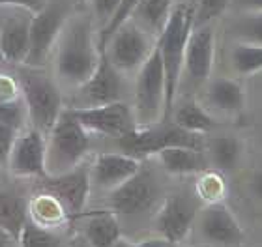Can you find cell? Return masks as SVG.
I'll return each mask as SVG.
<instances>
[{
	"label": "cell",
	"instance_id": "cell-31",
	"mask_svg": "<svg viewBox=\"0 0 262 247\" xmlns=\"http://www.w3.org/2000/svg\"><path fill=\"white\" fill-rule=\"evenodd\" d=\"M232 32L238 41L262 45V11H249L232 25Z\"/></svg>",
	"mask_w": 262,
	"mask_h": 247
},
{
	"label": "cell",
	"instance_id": "cell-4",
	"mask_svg": "<svg viewBox=\"0 0 262 247\" xmlns=\"http://www.w3.org/2000/svg\"><path fill=\"white\" fill-rule=\"evenodd\" d=\"M19 86L28 110V122L34 129L49 135L56 120L64 113L62 94L56 82L39 72L38 68H30L28 72L21 73Z\"/></svg>",
	"mask_w": 262,
	"mask_h": 247
},
{
	"label": "cell",
	"instance_id": "cell-12",
	"mask_svg": "<svg viewBox=\"0 0 262 247\" xmlns=\"http://www.w3.org/2000/svg\"><path fill=\"white\" fill-rule=\"evenodd\" d=\"M201 212V200L187 195H170L159 206L154 227L161 238L178 243L189 234Z\"/></svg>",
	"mask_w": 262,
	"mask_h": 247
},
{
	"label": "cell",
	"instance_id": "cell-33",
	"mask_svg": "<svg viewBox=\"0 0 262 247\" xmlns=\"http://www.w3.org/2000/svg\"><path fill=\"white\" fill-rule=\"evenodd\" d=\"M230 0H196L193 6V27H204L210 25L213 19L223 15Z\"/></svg>",
	"mask_w": 262,
	"mask_h": 247
},
{
	"label": "cell",
	"instance_id": "cell-15",
	"mask_svg": "<svg viewBox=\"0 0 262 247\" xmlns=\"http://www.w3.org/2000/svg\"><path fill=\"white\" fill-rule=\"evenodd\" d=\"M8 169L17 178L45 176V135L32 126L17 133Z\"/></svg>",
	"mask_w": 262,
	"mask_h": 247
},
{
	"label": "cell",
	"instance_id": "cell-9",
	"mask_svg": "<svg viewBox=\"0 0 262 247\" xmlns=\"http://www.w3.org/2000/svg\"><path fill=\"white\" fill-rule=\"evenodd\" d=\"M71 116L86 129L90 135H105V137L120 139L137 127L133 109L124 101H116L98 107H70Z\"/></svg>",
	"mask_w": 262,
	"mask_h": 247
},
{
	"label": "cell",
	"instance_id": "cell-32",
	"mask_svg": "<svg viewBox=\"0 0 262 247\" xmlns=\"http://www.w3.org/2000/svg\"><path fill=\"white\" fill-rule=\"evenodd\" d=\"M227 193L225 182L219 172H212V170H204L201 172V178L196 182V198L204 200L206 204L212 203H221Z\"/></svg>",
	"mask_w": 262,
	"mask_h": 247
},
{
	"label": "cell",
	"instance_id": "cell-11",
	"mask_svg": "<svg viewBox=\"0 0 262 247\" xmlns=\"http://www.w3.org/2000/svg\"><path fill=\"white\" fill-rule=\"evenodd\" d=\"M158 195L159 187L154 172L146 167H141L129 180L109 191L107 204L116 215H135L152 208Z\"/></svg>",
	"mask_w": 262,
	"mask_h": 247
},
{
	"label": "cell",
	"instance_id": "cell-20",
	"mask_svg": "<svg viewBox=\"0 0 262 247\" xmlns=\"http://www.w3.org/2000/svg\"><path fill=\"white\" fill-rule=\"evenodd\" d=\"M206 99L213 109L227 113V115H236L246 105V92L240 82L234 79L219 77L210 82L206 90Z\"/></svg>",
	"mask_w": 262,
	"mask_h": 247
},
{
	"label": "cell",
	"instance_id": "cell-19",
	"mask_svg": "<svg viewBox=\"0 0 262 247\" xmlns=\"http://www.w3.org/2000/svg\"><path fill=\"white\" fill-rule=\"evenodd\" d=\"M158 161L161 163L169 174L187 176V174H201L206 170V160L199 148L189 146H170L156 154Z\"/></svg>",
	"mask_w": 262,
	"mask_h": 247
},
{
	"label": "cell",
	"instance_id": "cell-35",
	"mask_svg": "<svg viewBox=\"0 0 262 247\" xmlns=\"http://www.w3.org/2000/svg\"><path fill=\"white\" fill-rule=\"evenodd\" d=\"M15 139H17V131H13V129L0 124V165L2 167H8V160H10Z\"/></svg>",
	"mask_w": 262,
	"mask_h": 247
},
{
	"label": "cell",
	"instance_id": "cell-30",
	"mask_svg": "<svg viewBox=\"0 0 262 247\" xmlns=\"http://www.w3.org/2000/svg\"><path fill=\"white\" fill-rule=\"evenodd\" d=\"M28 122V110L23 99V94L19 98L13 99H4L0 101V124L6 127H10L13 131H23L27 127Z\"/></svg>",
	"mask_w": 262,
	"mask_h": 247
},
{
	"label": "cell",
	"instance_id": "cell-44",
	"mask_svg": "<svg viewBox=\"0 0 262 247\" xmlns=\"http://www.w3.org/2000/svg\"><path fill=\"white\" fill-rule=\"evenodd\" d=\"M2 64H6L4 56H2V51H0V68H2Z\"/></svg>",
	"mask_w": 262,
	"mask_h": 247
},
{
	"label": "cell",
	"instance_id": "cell-41",
	"mask_svg": "<svg viewBox=\"0 0 262 247\" xmlns=\"http://www.w3.org/2000/svg\"><path fill=\"white\" fill-rule=\"evenodd\" d=\"M11 240H15V238L11 236V234L8 231H4V229L0 227V247H10Z\"/></svg>",
	"mask_w": 262,
	"mask_h": 247
},
{
	"label": "cell",
	"instance_id": "cell-36",
	"mask_svg": "<svg viewBox=\"0 0 262 247\" xmlns=\"http://www.w3.org/2000/svg\"><path fill=\"white\" fill-rule=\"evenodd\" d=\"M21 96V86L10 75H0V101L4 99H13Z\"/></svg>",
	"mask_w": 262,
	"mask_h": 247
},
{
	"label": "cell",
	"instance_id": "cell-1",
	"mask_svg": "<svg viewBox=\"0 0 262 247\" xmlns=\"http://www.w3.org/2000/svg\"><path fill=\"white\" fill-rule=\"evenodd\" d=\"M101 51L86 19L71 17L56 43L55 73L66 86L79 88L90 79Z\"/></svg>",
	"mask_w": 262,
	"mask_h": 247
},
{
	"label": "cell",
	"instance_id": "cell-42",
	"mask_svg": "<svg viewBox=\"0 0 262 247\" xmlns=\"http://www.w3.org/2000/svg\"><path fill=\"white\" fill-rule=\"evenodd\" d=\"M68 247H92V245L84 240V236H81V238H75V240H73Z\"/></svg>",
	"mask_w": 262,
	"mask_h": 247
},
{
	"label": "cell",
	"instance_id": "cell-38",
	"mask_svg": "<svg viewBox=\"0 0 262 247\" xmlns=\"http://www.w3.org/2000/svg\"><path fill=\"white\" fill-rule=\"evenodd\" d=\"M249 189H251L253 197H257L258 200H262V169L257 170L249 180Z\"/></svg>",
	"mask_w": 262,
	"mask_h": 247
},
{
	"label": "cell",
	"instance_id": "cell-27",
	"mask_svg": "<svg viewBox=\"0 0 262 247\" xmlns=\"http://www.w3.org/2000/svg\"><path fill=\"white\" fill-rule=\"evenodd\" d=\"M230 60H232V68L236 70V73L240 75H253V73L262 72V45L238 41L232 47Z\"/></svg>",
	"mask_w": 262,
	"mask_h": 247
},
{
	"label": "cell",
	"instance_id": "cell-34",
	"mask_svg": "<svg viewBox=\"0 0 262 247\" xmlns=\"http://www.w3.org/2000/svg\"><path fill=\"white\" fill-rule=\"evenodd\" d=\"M90 2H92L94 17L101 27L109 23V19L115 15L116 8L120 4V0H90Z\"/></svg>",
	"mask_w": 262,
	"mask_h": 247
},
{
	"label": "cell",
	"instance_id": "cell-3",
	"mask_svg": "<svg viewBox=\"0 0 262 247\" xmlns=\"http://www.w3.org/2000/svg\"><path fill=\"white\" fill-rule=\"evenodd\" d=\"M90 150V133L68 109L45 137V174L56 176L82 165Z\"/></svg>",
	"mask_w": 262,
	"mask_h": 247
},
{
	"label": "cell",
	"instance_id": "cell-23",
	"mask_svg": "<svg viewBox=\"0 0 262 247\" xmlns=\"http://www.w3.org/2000/svg\"><path fill=\"white\" fill-rule=\"evenodd\" d=\"M210 155L215 169L221 172H232L242 163L244 143L236 135H217L210 141Z\"/></svg>",
	"mask_w": 262,
	"mask_h": 247
},
{
	"label": "cell",
	"instance_id": "cell-26",
	"mask_svg": "<svg viewBox=\"0 0 262 247\" xmlns=\"http://www.w3.org/2000/svg\"><path fill=\"white\" fill-rule=\"evenodd\" d=\"M28 221V203L19 195L0 191V227L11 236L19 238L23 227Z\"/></svg>",
	"mask_w": 262,
	"mask_h": 247
},
{
	"label": "cell",
	"instance_id": "cell-21",
	"mask_svg": "<svg viewBox=\"0 0 262 247\" xmlns=\"http://www.w3.org/2000/svg\"><path fill=\"white\" fill-rule=\"evenodd\" d=\"M82 236L92 247H113L122 238L118 215L115 212H98L84 223Z\"/></svg>",
	"mask_w": 262,
	"mask_h": 247
},
{
	"label": "cell",
	"instance_id": "cell-7",
	"mask_svg": "<svg viewBox=\"0 0 262 247\" xmlns=\"http://www.w3.org/2000/svg\"><path fill=\"white\" fill-rule=\"evenodd\" d=\"M71 19L70 4L64 0L45 2L38 13L30 17V51L27 56L28 68H41L53 51L62 30Z\"/></svg>",
	"mask_w": 262,
	"mask_h": 247
},
{
	"label": "cell",
	"instance_id": "cell-28",
	"mask_svg": "<svg viewBox=\"0 0 262 247\" xmlns=\"http://www.w3.org/2000/svg\"><path fill=\"white\" fill-rule=\"evenodd\" d=\"M19 247H60V236L53 229L34 223L30 217L17 238Z\"/></svg>",
	"mask_w": 262,
	"mask_h": 247
},
{
	"label": "cell",
	"instance_id": "cell-22",
	"mask_svg": "<svg viewBox=\"0 0 262 247\" xmlns=\"http://www.w3.org/2000/svg\"><path fill=\"white\" fill-rule=\"evenodd\" d=\"M174 6V0H141L131 21H135L142 30H146L150 36H156L158 39Z\"/></svg>",
	"mask_w": 262,
	"mask_h": 247
},
{
	"label": "cell",
	"instance_id": "cell-43",
	"mask_svg": "<svg viewBox=\"0 0 262 247\" xmlns=\"http://www.w3.org/2000/svg\"><path fill=\"white\" fill-rule=\"evenodd\" d=\"M113 247H137V243L129 242V240H126V238H120Z\"/></svg>",
	"mask_w": 262,
	"mask_h": 247
},
{
	"label": "cell",
	"instance_id": "cell-45",
	"mask_svg": "<svg viewBox=\"0 0 262 247\" xmlns=\"http://www.w3.org/2000/svg\"><path fill=\"white\" fill-rule=\"evenodd\" d=\"M0 191H2V182H0Z\"/></svg>",
	"mask_w": 262,
	"mask_h": 247
},
{
	"label": "cell",
	"instance_id": "cell-5",
	"mask_svg": "<svg viewBox=\"0 0 262 247\" xmlns=\"http://www.w3.org/2000/svg\"><path fill=\"white\" fill-rule=\"evenodd\" d=\"M158 41V39H156ZM133 116L137 127L163 122L165 116V70L158 45L152 49L146 62L137 72Z\"/></svg>",
	"mask_w": 262,
	"mask_h": 247
},
{
	"label": "cell",
	"instance_id": "cell-10",
	"mask_svg": "<svg viewBox=\"0 0 262 247\" xmlns=\"http://www.w3.org/2000/svg\"><path fill=\"white\" fill-rule=\"evenodd\" d=\"M90 187H92L90 167H86L84 163L73 170H68L64 174H45L38 182L39 191L49 193L51 197H55L66 208L70 217L79 215L84 210L88 195H90Z\"/></svg>",
	"mask_w": 262,
	"mask_h": 247
},
{
	"label": "cell",
	"instance_id": "cell-25",
	"mask_svg": "<svg viewBox=\"0 0 262 247\" xmlns=\"http://www.w3.org/2000/svg\"><path fill=\"white\" fill-rule=\"evenodd\" d=\"M170 122L182 129H186V131L196 133V135H206L217 126L213 116L208 115L206 110L195 101H186V103L174 107L172 115H170Z\"/></svg>",
	"mask_w": 262,
	"mask_h": 247
},
{
	"label": "cell",
	"instance_id": "cell-8",
	"mask_svg": "<svg viewBox=\"0 0 262 247\" xmlns=\"http://www.w3.org/2000/svg\"><path fill=\"white\" fill-rule=\"evenodd\" d=\"M154 47V36L142 30L135 21H127L113 34L105 47V55L118 72L129 73L141 70Z\"/></svg>",
	"mask_w": 262,
	"mask_h": 247
},
{
	"label": "cell",
	"instance_id": "cell-29",
	"mask_svg": "<svg viewBox=\"0 0 262 247\" xmlns=\"http://www.w3.org/2000/svg\"><path fill=\"white\" fill-rule=\"evenodd\" d=\"M139 2H141V0H120V4H118V8H116V11H115V15L111 17L109 23H107L105 27L99 28L98 38H96L98 39L99 51H105V47H107V43H109V39L113 38V34H115L124 23L131 21V17H133V13H135Z\"/></svg>",
	"mask_w": 262,
	"mask_h": 247
},
{
	"label": "cell",
	"instance_id": "cell-24",
	"mask_svg": "<svg viewBox=\"0 0 262 247\" xmlns=\"http://www.w3.org/2000/svg\"><path fill=\"white\" fill-rule=\"evenodd\" d=\"M28 217L34 223L47 227V229H53V231H55V227H60L62 223L70 219L64 206L55 197H51L49 193L43 191H39L28 203Z\"/></svg>",
	"mask_w": 262,
	"mask_h": 247
},
{
	"label": "cell",
	"instance_id": "cell-2",
	"mask_svg": "<svg viewBox=\"0 0 262 247\" xmlns=\"http://www.w3.org/2000/svg\"><path fill=\"white\" fill-rule=\"evenodd\" d=\"M193 30V6L176 4L161 34L158 36V45L165 70V116L163 122H170L174 110L176 94L180 88V79L184 73V56H186L187 38Z\"/></svg>",
	"mask_w": 262,
	"mask_h": 247
},
{
	"label": "cell",
	"instance_id": "cell-13",
	"mask_svg": "<svg viewBox=\"0 0 262 247\" xmlns=\"http://www.w3.org/2000/svg\"><path fill=\"white\" fill-rule=\"evenodd\" d=\"M122 92H124V81H122V72H118L109 56L101 51L99 62L94 73L90 75L82 86L77 88L75 109L77 107H98V105H109L122 101Z\"/></svg>",
	"mask_w": 262,
	"mask_h": 247
},
{
	"label": "cell",
	"instance_id": "cell-39",
	"mask_svg": "<svg viewBox=\"0 0 262 247\" xmlns=\"http://www.w3.org/2000/svg\"><path fill=\"white\" fill-rule=\"evenodd\" d=\"M137 247H176V243L165 240V238H148V240H142V242L137 243Z\"/></svg>",
	"mask_w": 262,
	"mask_h": 247
},
{
	"label": "cell",
	"instance_id": "cell-16",
	"mask_svg": "<svg viewBox=\"0 0 262 247\" xmlns=\"http://www.w3.org/2000/svg\"><path fill=\"white\" fill-rule=\"evenodd\" d=\"M213 28L212 25L193 27L186 45L184 72L193 84L206 82L213 68Z\"/></svg>",
	"mask_w": 262,
	"mask_h": 247
},
{
	"label": "cell",
	"instance_id": "cell-40",
	"mask_svg": "<svg viewBox=\"0 0 262 247\" xmlns=\"http://www.w3.org/2000/svg\"><path fill=\"white\" fill-rule=\"evenodd\" d=\"M236 4L246 11H262V0H236Z\"/></svg>",
	"mask_w": 262,
	"mask_h": 247
},
{
	"label": "cell",
	"instance_id": "cell-37",
	"mask_svg": "<svg viewBox=\"0 0 262 247\" xmlns=\"http://www.w3.org/2000/svg\"><path fill=\"white\" fill-rule=\"evenodd\" d=\"M0 6H10V8H17L27 13H38L45 6V0H0Z\"/></svg>",
	"mask_w": 262,
	"mask_h": 247
},
{
	"label": "cell",
	"instance_id": "cell-14",
	"mask_svg": "<svg viewBox=\"0 0 262 247\" xmlns=\"http://www.w3.org/2000/svg\"><path fill=\"white\" fill-rule=\"evenodd\" d=\"M196 227L202 240L213 247H238L246 236L236 215L223 200L206 204L199 212Z\"/></svg>",
	"mask_w": 262,
	"mask_h": 247
},
{
	"label": "cell",
	"instance_id": "cell-6",
	"mask_svg": "<svg viewBox=\"0 0 262 247\" xmlns=\"http://www.w3.org/2000/svg\"><path fill=\"white\" fill-rule=\"evenodd\" d=\"M120 152L133 155L137 160L156 155L158 152L170 146H189V148H202V135L189 133L178 127L172 122H158L152 126L135 127L131 133L116 139Z\"/></svg>",
	"mask_w": 262,
	"mask_h": 247
},
{
	"label": "cell",
	"instance_id": "cell-17",
	"mask_svg": "<svg viewBox=\"0 0 262 247\" xmlns=\"http://www.w3.org/2000/svg\"><path fill=\"white\" fill-rule=\"evenodd\" d=\"M141 167V160H137L133 155H127L124 152H107V154H99L94 160L90 167V178H92V184H96L98 187L113 191L115 187L122 186L131 176L137 174Z\"/></svg>",
	"mask_w": 262,
	"mask_h": 247
},
{
	"label": "cell",
	"instance_id": "cell-18",
	"mask_svg": "<svg viewBox=\"0 0 262 247\" xmlns=\"http://www.w3.org/2000/svg\"><path fill=\"white\" fill-rule=\"evenodd\" d=\"M0 51L6 64H25L30 51V17H8L0 25Z\"/></svg>",
	"mask_w": 262,
	"mask_h": 247
}]
</instances>
